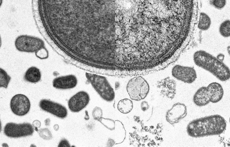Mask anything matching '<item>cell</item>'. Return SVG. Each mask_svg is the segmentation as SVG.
<instances>
[{
  "label": "cell",
  "instance_id": "6da1fadb",
  "mask_svg": "<svg viewBox=\"0 0 230 147\" xmlns=\"http://www.w3.org/2000/svg\"><path fill=\"white\" fill-rule=\"evenodd\" d=\"M226 125L223 117L215 115L191 121L187 126V131L189 136L195 138L218 135L224 132Z\"/></svg>",
  "mask_w": 230,
  "mask_h": 147
},
{
  "label": "cell",
  "instance_id": "7a4b0ae2",
  "mask_svg": "<svg viewBox=\"0 0 230 147\" xmlns=\"http://www.w3.org/2000/svg\"><path fill=\"white\" fill-rule=\"evenodd\" d=\"M193 58L196 65L210 73L220 81H225L229 79V68L210 53L203 50L198 51L194 53Z\"/></svg>",
  "mask_w": 230,
  "mask_h": 147
},
{
  "label": "cell",
  "instance_id": "3957f363",
  "mask_svg": "<svg viewBox=\"0 0 230 147\" xmlns=\"http://www.w3.org/2000/svg\"><path fill=\"white\" fill-rule=\"evenodd\" d=\"M86 76L102 99L108 102L113 101L115 97V93L106 77L87 73H86Z\"/></svg>",
  "mask_w": 230,
  "mask_h": 147
},
{
  "label": "cell",
  "instance_id": "277c9868",
  "mask_svg": "<svg viewBox=\"0 0 230 147\" xmlns=\"http://www.w3.org/2000/svg\"><path fill=\"white\" fill-rule=\"evenodd\" d=\"M126 89L131 99L140 101L147 96L149 92V86L144 78L138 76L134 77L129 80Z\"/></svg>",
  "mask_w": 230,
  "mask_h": 147
},
{
  "label": "cell",
  "instance_id": "5b68a950",
  "mask_svg": "<svg viewBox=\"0 0 230 147\" xmlns=\"http://www.w3.org/2000/svg\"><path fill=\"white\" fill-rule=\"evenodd\" d=\"M15 45L19 51L26 53H36L44 47L45 43L41 39L37 37L26 35L19 36L16 38Z\"/></svg>",
  "mask_w": 230,
  "mask_h": 147
},
{
  "label": "cell",
  "instance_id": "8992f818",
  "mask_svg": "<svg viewBox=\"0 0 230 147\" xmlns=\"http://www.w3.org/2000/svg\"><path fill=\"white\" fill-rule=\"evenodd\" d=\"M33 126L28 123H7L3 129L5 135L8 137L16 138L31 136L34 131Z\"/></svg>",
  "mask_w": 230,
  "mask_h": 147
},
{
  "label": "cell",
  "instance_id": "52a82bcc",
  "mask_svg": "<svg viewBox=\"0 0 230 147\" xmlns=\"http://www.w3.org/2000/svg\"><path fill=\"white\" fill-rule=\"evenodd\" d=\"M30 102L28 98L22 94H18L11 98L10 102V108L15 115L23 116L29 111Z\"/></svg>",
  "mask_w": 230,
  "mask_h": 147
},
{
  "label": "cell",
  "instance_id": "ba28073f",
  "mask_svg": "<svg viewBox=\"0 0 230 147\" xmlns=\"http://www.w3.org/2000/svg\"><path fill=\"white\" fill-rule=\"evenodd\" d=\"M171 74L177 80L188 84L193 83L197 78L196 73L194 68L179 65L173 67Z\"/></svg>",
  "mask_w": 230,
  "mask_h": 147
},
{
  "label": "cell",
  "instance_id": "9c48e42d",
  "mask_svg": "<svg viewBox=\"0 0 230 147\" xmlns=\"http://www.w3.org/2000/svg\"><path fill=\"white\" fill-rule=\"evenodd\" d=\"M88 94L85 91L78 92L68 100L67 105L69 109L73 113H78L84 109L90 101Z\"/></svg>",
  "mask_w": 230,
  "mask_h": 147
},
{
  "label": "cell",
  "instance_id": "30bf717a",
  "mask_svg": "<svg viewBox=\"0 0 230 147\" xmlns=\"http://www.w3.org/2000/svg\"><path fill=\"white\" fill-rule=\"evenodd\" d=\"M39 105L42 110L57 117L64 119L67 116L68 111L66 108L58 103L44 99L40 101Z\"/></svg>",
  "mask_w": 230,
  "mask_h": 147
},
{
  "label": "cell",
  "instance_id": "8fae6325",
  "mask_svg": "<svg viewBox=\"0 0 230 147\" xmlns=\"http://www.w3.org/2000/svg\"><path fill=\"white\" fill-rule=\"evenodd\" d=\"M187 114V110L185 105L182 103H177L167 112L166 119L169 123L173 124L178 122L185 117Z\"/></svg>",
  "mask_w": 230,
  "mask_h": 147
},
{
  "label": "cell",
  "instance_id": "7c38bea8",
  "mask_svg": "<svg viewBox=\"0 0 230 147\" xmlns=\"http://www.w3.org/2000/svg\"><path fill=\"white\" fill-rule=\"evenodd\" d=\"M78 83L76 77L73 75H68L56 77L52 82L55 88L61 90L71 89L75 87Z\"/></svg>",
  "mask_w": 230,
  "mask_h": 147
},
{
  "label": "cell",
  "instance_id": "4fadbf2b",
  "mask_svg": "<svg viewBox=\"0 0 230 147\" xmlns=\"http://www.w3.org/2000/svg\"><path fill=\"white\" fill-rule=\"evenodd\" d=\"M176 82L174 80L167 78L159 82L157 87L162 95L172 99L176 93Z\"/></svg>",
  "mask_w": 230,
  "mask_h": 147
},
{
  "label": "cell",
  "instance_id": "5bb4252c",
  "mask_svg": "<svg viewBox=\"0 0 230 147\" xmlns=\"http://www.w3.org/2000/svg\"><path fill=\"white\" fill-rule=\"evenodd\" d=\"M210 102L217 103L222 99L224 90L221 85L216 82L210 84L207 87Z\"/></svg>",
  "mask_w": 230,
  "mask_h": 147
},
{
  "label": "cell",
  "instance_id": "9a60e30c",
  "mask_svg": "<svg viewBox=\"0 0 230 147\" xmlns=\"http://www.w3.org/2000/svg\"><path fill=\"white\" fill-rule=\"evenodd\" d=\"M193 101L197 106H205L210 102L207 87L202 86L198 89L193 97Z\"/></svg>",
  "mask_w": 230,
  "mask_h": 147
},
{
  "label": "cell",
  "instance_id": "2e32d148",
  "mask_svg": "<svg viewBox=\"0 0 230 147\" xmlns=\"http://www.w3.org/2000/svg\"><path fill=\"white\" fill-rule=\"evenodd\" d=\"M165 66L161 64L152 68L141 70L126 71L124 72L125 77H135L144 76L154 73L165 69Z\"/></svg>",
  "mask_w": 230,
  "mask_h": 147
},
{
  "label": "cell",
  "instance_id": "e0dca14e",
  "mask_svg": "<svg viewBox=\"0 0 230 147\" xmlns=\"http://www.w3.org/2000/svg\"><path fill=\"white\" fill-rule=\"evenodd\" d=\"M41 75L40 70L35 66L29 68L26 71L24 76V80L31 83H36L41 78Z\"/></svg>",
  "mask_w": 230,
  "mask_h": 147
},
{
  "label": "cell",
  "instance_id": "ac0fdd59",
  "mask_svg": "<svg viewBox=\"0 0 230 147\" xmlns=\"http://www.w3.org/2000/svg\"><path fill=\"white\" fill-rule=\"evenodd\" d=\"M132 101L128 98H124L120 100L117 104V109L121 113L127 114L130 113L133 108Z\"/></svg>",
  "mask_w": 230,
  "mask_h": 147
},
{
  "label": "cell",
  "instance_id": "d6986e66",
  "mask_svg": "<svg viewBox=\"0 0 230 147\" xmlns=\"http://www.w3.org/2000/svg\"><path fill=\"white\" fill-rule=\"evenodd\" d=\"M211 20L209 17L206 13L202 12L200 13L198 28L202 30H207L210 27Z\"/></svg>",
  "mask_w": 230,
  "mask_h": 147
},
{
  "label": "cell",
  "instance_id": "ffe728a7",
  "mask_svg": "<svg viewBox=\"0 0 230 147\" xmlns=\"http://www.w3.org/2000/svg\"><path fill=\"white\" fill-rule=\"evenodd\" d=\"M219 31L221 35L224 37L227 38L230 36V22L229 20L225 21L221 24Z\"/></svg>",
  "mask_w": 230,
  "mask_h": 147
},
{
  "label": "cell",
  "instance_id": "44dd1931",
  "mask_svg": "<svg viewBox=\"0 0 230 147\" xmlns=\"http://www.w3.org/2000/svg\"><path fill=\"white\" fill-rule=\"evenodd\" d=\"M11 80V77L3 69H0V87L7 88Z\"/></svg>",
  "mask_w": 230,
  "mask_h": 147
},
{
  "label": "cell",
  "instance_id": "7402d4cb",
  "mask_svg": "<svg viewBox=\"0 0 230 147\" xmlns=\"http://www.w3.org/2000/svg\"><path fill=\"white\" fill-rule=\"evenodd\" d=\"M37 132L39 136L44 140H49L52 138L51 133L47 128L40 129L37 130Z\"/></svg>",
  "mask_w": 230,
  "mask_h": 147
},
{
  "label": "cell",
  "instance_id": "603a6c76",
  "mask_svg": "<svg viewBox=\"0 0 230 147\" xmlns=\"http://www.w3.org/2000/svg\"><path fill=\"white\" fill-rule=\"evenodd\" d=\"M99 121L108 129L111 130L114 129L115 122L113 120L109 119L101 118Z\"/></svg>",
  "mask_w": 230,
  "mask_h": 147
},
{
  "label": "cell",
  "instance_id": "cb8c5ba5",
  "mask_svg": "<svg viewBox=\"0 0 230 147\" xmlns=\"http://www.w3.org/2000/svg\"><path fill=\"white\" fill-rule=\"evenodd\" d=\"M92 115L94 120L99 121L102 117L103 111L102 109L99 107H96L93 109Z\"/></svg>",
  "mask_w": 230,
  "mask_h": 147
},
{
  "label": "cell",
  "instance_id": "d4e9b609",
  "mask_svg": "<svg viewBox=\"0 0 230 147\" xmlns=\"http://www.w3.org/2000/svg\"><path fill=\"white\" fill-rule=\"evenodd\" d=\"M36 56L41 59H46L48 58L49 55L48 52L44 47L42 48L35 53Z\"/></svg>",
  "mask_w": 230,
  "mask_h": 147
},
{
  "label": "cell",
  "instance_id": "484cf974",
  "mask_svg": "<svg viewBox=\"0 0 230 147\" xmlns=\"http://www.w3.org/2000/svg\"><path fill=\"white\" fill-rule=\"evenodd\" d=\"M226 3V0H212V5L217 9H221L223 8Z\"/></svg>",
  "mask_w": 230,
  "mask_h": 147
},
{
  "label": "cell",
  "instance_id": "4316f807",
  "mask_svg": "<svg viewBox=\"0 0 230 147\" xmlns=\"http://www.w3.org/2000/svg\"><path fill=\"white\" fill-rule=\"evenodd\" d=\"M58 147H70V145L68 141L65 138H63L59 141Z\"/></svg>",
  "mask_w": 230,
  "mask_h": 147
},
{
  "label": "cell",
  "instance_id": "83f0119b",
  "mask_svg": "<svg viewBox=\"0 0 230 147\" xmlns=\"http://www.w3.org/2000/svg\"><path fill=\"white\" fill-rule=\"evenodd\" d=\"M140 107L142 110L145 111L148 109L149 108V106L147 102L144 101L141 102Z\"/></svg>",
  "mask_w": 230,
  "mask_h": 147
},
{
  "label": "cell",
  "instance_id": "f1b7e54d",
  "mask_svg": "<svg viewBox=\"0 0 230 147\" xmlns=\"http://www.w3.org/2000/svg\"><path fill=\"white\" fill-rule=\"evenodd\" d=\"M41 125V124L40 121L38 120H35L32 122L33 126L36 128L40 127Z\"/></svg>",
  "mask_w": 230,
  "mask_h": 147
},
{
  "label": "cell",
  "instance_id": "f546056e",
  "mask_svg": "<svg viewBox=\"0 0 230 147\" xmlns=\"http://www.w3.org/2000/svg\"><path fill=\"white\" fill-rule=\"evenodd\" d=\"M217 58L220 61H223L224 58V55L223 54H219L218 55Z\"/></svg>",
  "mask_w": 230,
  "mask_h": 147
},
{
  "label": "cell",
  "instance_id": "4dcf8cb0",
  "mask_svg": "<svg viewBox=\"0 0 230 147\" xmlns=\"http://www.w3.org/2000/svg\"><path fill=\"white\" fill-rule=\"evenodd\" d=\"M85 115L84 117V119L86 120H88L89 119V117L88 114V111L86 110L85 111Z\"/></svg>",
  "mask_w": 230,
  "mask_h": 147
},
{
  "label": "cell",
  "instance_id": "1f68e13d",
  "mask_svg": "<svg viewBox=\"0 0 230 147\" xmlns=\"http://www.w3.org/2000/svg\"><path fill=\"white\" fill-rule=\"evenodd\" d=\"M50 119L48 118L46 119L45 120V125L46 126H49V125L50 123Z\"/></svg>",
  "mask_w": 230,
  "mask_h": 147
},
{
  "label": "cell",
  "instance_id": "d6a6232c",
  "mask_svg": "<svg viewBox=\"0 0 230 147\" xmlns=\"http://www.w3.org/2000/svg\"><path fill=\"white\" fill-rule=\"evenodd\" d=\"M53 128L55 131H57L59 128V126L57 124H56L54 125Z\"/></svg>",
  "mask_w": 230,
  "mask_h": 147
}]
</instances>
